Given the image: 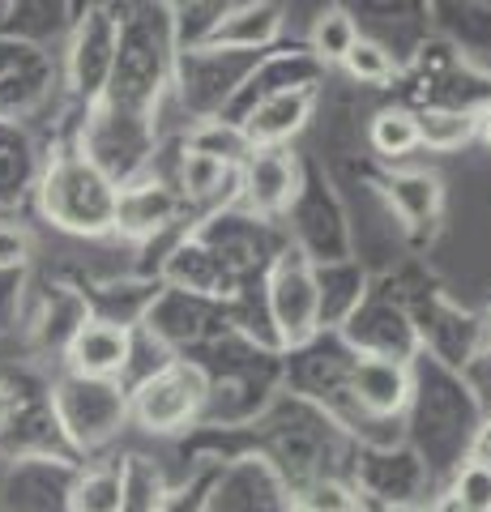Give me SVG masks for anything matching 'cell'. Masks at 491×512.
<instances>
[{
  "instance_id": "4316f807",
  "label": "cell",
  "mask_w": 491,
  "mask_h": 512,
  "mask_svg": "<svg viewBox=\"0 0 491 512\" xmlns=\"http://www.w3.org/2000/svg\"><path fill=\"white\" fill-rule=\"evenodd\" d=\"M487 333H491V316H487Z\"/></svg>"
},
{
  "instance_id": "52a82bcc",
  "label": "cell",
  "mask_w": 491,
  "mask_h": 512,
  "mask_svg": "<svg viewBox=\"0 0 491 512\" xmlns=\"http://www.w3.org/2000/svg\"><path fill=\"white\" fill-rule=\"evenodd\" d=\"M312 103H316V90H312V86L278 90V94H269L265 103L252 107V116L240 124V133H244V141H248L252 150L282 146V141H291L299 128L308 124Z\"/></svg>"
},
{
  "instance_id": "6da1fadb",
  "label": "cell",
  "mask_w": 491,
  "mask_h": 512,
  "mask_svg": "<svg viewBox=\"0 0 491 512\" xmlns=\"http://www.w3.org/2000/svg\"><path fill=\"white\" fill-rule=\"evenodd\" d=\"M116 197H120L116 180L86 154H56L39 184L43 214L73 235L112 231L116 227Z\"/></svg>"
},
{
  "instance_id": "5bb4252c",
  "label": "cell",
  "mask_w": 491,
  "mask_h": 512,
  "mask_svg": "<svg viewBox=\"0 0 491 512\" xmlns=\"http://www.w3.org/2000/svg\"><path fill=\"white\" fill-rule=\"evenodd\" d=\"M355 43H359V26L346 9H325L321 18L312 22V52L325 64H342Z\"/></svg>"
},
{
  "instance_id": "e0dca14e",
  "label": "cell",
  "mask_w": 491,
  "mask_h": 512,
  "mask_svg": "<svg viewBox=\"0 0 491 512\" xmlns=\"http://www.w3.org/2000/svg\"><path fill=\"white\" fill-rule=\"evenodd\" d=\"M231 175H235V167L218 163V158H210V154H193V150H188L184 167H180V188L188 192V197L205 201V197H218Z\"/></svg>"
},
{
  "instance_id": "603a6c76",
  "label": "cell",
  "mask_w": 491,
  "mask_h": 512,
  "mask_svg": "<svg viewBox=\"0 0 491 512\" xmlns=\"http://www.w3.org/2000/svg\"><path fill=\"white\" fill-rule=\"evenodd\" d=\"M427 512H470V508H466V504H462V500H457V495L449 491V495H440V500H436L432 508H427Z\"/></svg>"
},
{
  "instance_id": "277c9868",
  "label": "cell",
  "mask_w": 491,
  "mask_h": 512,
  "mask_svg": "<svg viewBox=\"0 0 491 512\" xmlns=\"http://www.w3.org/2000/svg\"><path fill=\"white\" fill-rule=\"evenodd\" d=\"M56 414L73 444L99 448L103 440H112L120 431L124 414H129V393H124L116 380L65 376L56 389Z\"/></svg>"
},
{
  "instance_id": "ffe728a7",
  "label": "cell",
  "mask_w": 491,
  "mask_h": 512,
  "mask_svg": "<svg viewBox=\"0 0 491 512\" xmlns=\"http://www.w3.org/2000/svg\"><path fill=\"white\" fill-rule=\"evenodd\" d=\"M30 252H35V244H30V235L22 227H13V222H0V269H18L30 261Z\"/></svg>"
},
{
  "instance_id": "ac0fdd59",
  "label": "cell",
  "mask_w": 491,
  "mask_h": 512,
  "mask_svg": "<svg viewBox=\"0 0 491 512\" xmlns=\"http://www.w3.org/2000/svg\"><path fill=\"white\" fill-rule=\"evenodd\" d=\"M342 69L355 77V82H368V86H385L389 77H393V56L385 52L380 43H372V39H359L355 47H351V56L342 60Z\"/></svg>"
},
{
  "instance_id": "44dd1931",
  "label": "cell",
  "mask_w": 491,
  "mask_h": 512,
  "mask_svg": "<svg viewBox=\"0 0 491 512\" xmlns=\"http://www.w3.org/2000/svg\"><path fill=\"white\" fill-rule=\"evenodd\" d=\"M308 504H312L316 512H351V508H355V500H351V495H346L342 487H334V483H321V487H312Z\"/></svg>"
},
{
  "instance_id": "9a60e30c",
  "label": "cell",
  "mask_w": 491,
  "mask_h": 512,
  "mask_svg": "<svg viewBox=\"0 0 491 512\" xmlns=\"http://www.w3.org/2000/svg\"><path fill=\"white\" fill-rule=\"evenodd\" d=\"M372 146L385 158H406L419 150V128H415V111L406 107H385L372 120Z\"/></svg>"
},
{
  "instance_id": "cb8c5ba5",
  "label": "cell",
  "mask_w": 491,
  "mask_h": 512,
  "mask_svg": "<svg viewBox=\"0 0 491 512\" xmlns=\"http://www.w3.org/2000/svg\"><path fill=\"white\" fill-rule=\"evenodd\" d=\"M474 120H479V137L487 141V150H491V107L483 111V116H474Z\"/></svg>"
},
{
  "instance_id": "3957f363",
  "label": "cell",
  "mask_w": 491,
  "mask_h": 512,
  "mask_svg": "<svg viewBox=\"0 0 491 512\" xmlns=\"http://www.w3.org/2000/svg\"><path fill=\"white\" fill-rule=\"evenodd\" d=\"M269 316L282 333L287 346H304L316 329H321V308H325V291L316 282L312 265L299 252H282L274 269H269Z\"/></svg>"
},
{
  "instance_id": "8fae6325",
  "label": "cell",
  "mask_w": 491,
  "mask_h": 512,
  "mask_svg": "<svg viewBox=\"0 0 491 512\" xmlns=\"http://www.w3.org/2000/svg\"><path fill=\"white\" fill-rule=\"evenodd\" d=\"M415 128H419V146L436 150V154H449V150H462L466 141L479 133V120H474L470 111L427 107V111H415Z\"/></svg>"
},
{
  "instance_id": "484cf974",
  "label": "cell",
  "mask_w": 491,
  "mask_h": 512,
  "mask_svg": "<svg viewBox=\"0 0 491 512\" xmlns=\"http://www.w3.org/2000/svg\"><path fill=\"white\" fill-rule=\"evenodd\" d=\"M398 512H423V508H398Z\"/></svg>"
},
{
  "instance_id": "d4e9b609",
  "label": "cell",
  "mask_w": 491,
  "mask_h": 512,
  "mask_svg": "<svg viewBox=\"0 0 491 512\" xmlns=\"http://www.w3.org/2000/svg\"><path fill=\"white\" fill-rule=\"evenodd\" d=\"M9 410H13V397H9V389H5V384H0V423L9 419Z\"/></svg>"
},
{
  "instance_id": "4fadbf2b",
  "label": "cell",
  "mask_w": 491,
  "mask_h": 512,
  "mask_svg": "<svg viewBox=\"0 0 491 512\" xmlns=\"http://www.w3.org/2000/svg\"><path fill=\"white\" fill-rule=\"evenodd\" d=\"M389 197H393V210H398L410 227L427 222L440 210V180L427 171H406V175H393L389 180Z\"/></svg>"
},
{
  "instance_id": "d6986e66",
  "label": "cell",
  "mask_w": 491,
  "mask_h": 512,
  "mask_svg": "<svg viewBox=\"0 0 491 512\" xmlns=\"http://www.w3.org/2000/svg\"><path fill=\"white\" fill-rule=\"evenodd\" d=\"M453 495H457V500H462L470 512H491V466L466 461L462 474H457Z\"/></svg>"
},
{
  "instance_id": "2e32d148",
  "label": "cell",
  "mask_w": 491,
  "mask_h": 512,
  "mask_svg": "<svg viewBox=\"0 0 491 512\" xmlns=\"http://www.w3.org/2000/svg\"><path fill=\"white\" fill-rule=\"evenodd\" d=\"M188 150H193V154H210V158H218V163H227V167H240L244 158L252 154V146H248L244 133H240V124H235V128L201 124L197 133L188 137Z\"/></svg>"
},
{
  "instance_id": "9c48e42d",
  "label": "cell",
  "mask_w": 491,
  "mask_h": 512,
  "mask_svg": "<svg viewBox=\"0 0 491 512\" xmlns=\"http://www.w3.org/2000/svg\"><path fill=\"white\" fill-rule=\"evenodd\" d=\"M171 218H176V192L163 188L158 180H141V184L120 188L112 231L129 235V239H150L154 231H163Z\"/></svg>"
},
{
  "instance_id": "ba28073f",
  "label": "cell",
  "mask_w": 491,
  "mask_h": 512,
  "mask_svg": "<svg viewBox=\"0 0 491 512\" xmlns=\"http://www.w3.org/2000/svg\"><path fill=\"white\" fill-rule=\"evenodd\" d=\"M351 393L355 402L376 414V419H393L402 414L410 402V372L402 359H389V355H363L355 359V372H351Z\"/></svg>"
},
{
  "instance_id": "30bf717a",
  "label": "cell",
  "mask_w": 491,
  "mask_h": 512,
  "mask_svg": "<svg viewBox=\"0 0 491 512\" xmlns=\"http://www.w3.org/2000/svg\"><path fill=\"white\" fill-rule=\"evenodd\" d=\"M278 26H282L278 5H240L214 26L210 47H240V52H248V47H265L278 35Z\"/></svg>"
},
{
  "instance_id": "7402d4cb",
  "label": "cell",
  "mask_w": 491,
  "mask_h": 512,
  "mask_svg": "<svg viewBox=\"0 0 491 512\" xmlns=\"http://www.w3.org/2000/svg\"><path fill=\"white\" fill-rule=\"evenodd\" d=\"M474 461H479V466H491V419L483 423L479 440H474Z\"/></svg>"
},
{
  "instance_id": "5b68a950",
  "label": "cell",
  "mask_w": 491,
  "mask_h": 512,
  "mask_svg": "<svg viewBox=\"0 0 491 512\" xmlns=\"http://www.w3.org/2000/svg\"><path fill=\"white\" fill-rule=\"evenodd\" d=\"M295 192H299V163L287 146L252 150L240 163V197L252 214L274 218L282 210H291Z\"/></svg>"
},
{
  "instance_id": "8992f818",
  "label": "cell",
  "mask_w": 491,
  "mask_h": 512,
  "mask_svg": "<svg viewBox=\"0 0 491 512\" xmlns=\"http://www.w3.org/2000/svg\"><path fill=\"white\" fill-rule=\"evenodd\" d=\"M69 372L82 380H116L133 363V333L116 320H82L65 346Z\"/></svg>"
},
{
  "instance_id": "7c38bea8",
  "label": "cell",
  "mask_w": 491,
  "mask_h": 512,
  "mask_svg": "<svg viewBox=\"0 0 491 512\" xmlns=\"http://www.w3.org/2000/svg\"><path fill=\"white\" fill-rule=\"evenodd\" d=\"M129 508V483L116 470H86L69 487V512H124Z\"/></svg>"
},
{
  "instance_id": "7a4b0ae2",
  "label": "cell",
  "mask_w": 491,
  "mask_h": 512,
  "mask_svg": "<svg viewBox=\"0 0 491 512\" xmlns=\"http://www.w3.org/2000/svg\"><path fill=\"white\" fill-rule=\"evenodd\" d=\"M205 402V376L201 367L188 363H163L158 372H150L146 380L133 389L129 410L137 414V423L158 436H171L197 419V410Z\"/></svg>"
}]
</instances>
